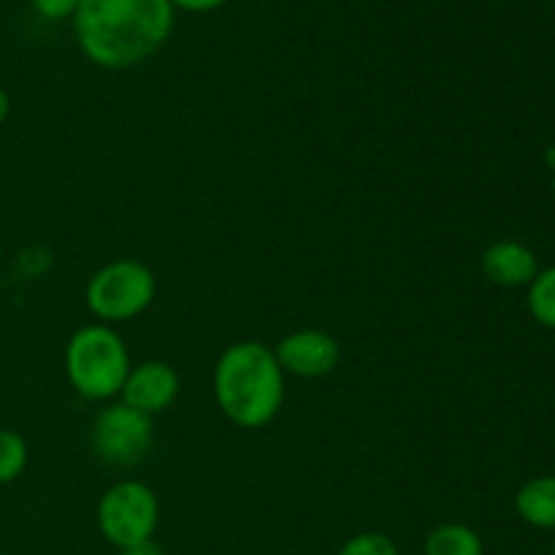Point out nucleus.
I'll use <instances>...</instances> for the list:
<instances>
[{
    "label": "nucleus",
    "instance_id": "nucleus-1",
    "mask_svg": "<svg viewBox=\"0 0 555 555\" xmlns=\"http://www.w3.org/2000/svg\"><path fill=\"white\" fill-rule=\"evenodd\" d=\"M173 16L168 0H81L70 22L90 63L122 70L150 60L171 38Z\"/></svg>",
    "mask_w": 555,
    "mask_h": 555
},
{
    "label": "nucleus",
    "instance_id": "nucleus-2",
    "mask_svg": "<svg viewBox=\"0 0 555 555\" xmlns=\"http://www.w3.org/2000/svg\"><path fill=\"white\" fill-rule=\"evenodd\" d=\"M215 399L222 415L238 428H263L285 401V372L274 350L260 341H236L215 366Z\"/></svg>",
    "mask_w": 555,
    "mask_h": 555
},
{
    "label": "nucleus",
    "instance_id": "nucleus-3",
    "mask_svg": "<svg viewBox=\"0 0 555 555\" xmlns=\"http://www.w3.org/2000/svg\"><path fill=\"white\" fill-rule=\"evenodd\" d=\"M65 374L70 388L90 401L119 396L130 374V356L122 336L108 325H85L65 347Z\"/></svg>",
    "mask_w": 555,
    "mask_h": 555
},
{
    "label": "nucleus",
    "instance_id": "nucleus-4",
    "mask_svg": "<svg viewBox=\"0 0 555 555\" xmlns=\"http://www.w3.org/2000/svg\"><path fill=\"white\" fill-rule=\"evenodd\" d=\"M157 293V280L152 269L141 260L119 258L98 269L87 282V309L106 323H125L152 307Z\"/></svg>",
    "mask_w": 555,
    "mask_h": 555
},
{
    "label": "nucleus",
    "instance_id": "nucleus-5",
    "mask_svg": "<svg viewBox=\"0 0 555 555\" xmlns=\"http://www.w3.org/2000/svg\"><path fill=\"white\" fill-rule=\"evenodd\" d=\"M160 520V502L155 491L139 480H122L103 493L98 504V529L108 545H139L155 537Z\"/></svg>",
    "mask_w": 555,
    "mask_h": 555
},
{
    "label": "nucleus",
    "instance_id": "nucleus-6",
    "mask_svg": "<svg viewBox=\"0 0 555 555\" xmlns=\"http://www.w3.org/2000/svg\"><path fill=\"white\" fill-rule=\"evenodd\" d=\"M92 453L112 466H135L152 448V417L130 410L128 404L103 406L92 421Z\"/></svg>",
    "mask_w": 555,
    "mask_h": 555
},
{
    "label": "nucleus",
    "instance_id": "nucleus-7",
    "mask_svg": "<svg viewBox=\"0 0 555 555\" xmlns=\"http://www.w3.org/2000/svg\"><path fill=\"white\" fill-rule=\"evenodd\" d=\"M274 356L285 374L304 379H318L339 366L341 350L339 341L331 334H325V331L304 328L287 334L285 339L276 345Z\"/></svg>",
    "mask_w": 555,
    "mask_h": 555
},
{
    "label": "nucleus",
    "instance_id": "nucleus-8",
    "mask_svg": "<svg viewBox=\"0 0 555 555\" xmlns=\"http://www.w3.org/2000/svg\"><path fill=\"white\" fill-rule=\"evenodd\" d=\"M119 396H122V404L141 415H160L177 401L179 374L166 361H144L139 366H130Z\"/></svg>",
    "mask_w": 555,
    "mask_h": 555
},
{
    "label": "nucleus",
    "instance_id": "nucleus-9",
    "mask_svg": "<svg viewBox=\"0 0 555 555\" xmlns=\"http://www.w3.org/2000/svg\"><path fill=\"white\" fill-rule=\"evenodd\" d=\"M482 274L499 287H529L540 274V260L531 247L513 238L493 242L482 253Z\"/></svg>",
    "mask_w": 555,
    "mask_h": 555
},
{
    "label": "nucleus",
    "instance_id": "nucleus-10",
    "mask_svg": "<svg viewBox=\"0 0 555 555\" xmlns=\"http://www.w3.org/2000/svg\"><path fill=\"white\" fill-rule=\"evenodd\" d=\"M515 513L540 531H555V475L526 480L515 493Z\"/></svg>",
    "mask_w": 555,
    "mask_h": 555
},
{
    "label": "nucleus",
    "instance_id": "nucleus-11",
    "mask_svg": "<svg viewBox=\"0 0 555 555\" xmlns=\"http://www.w3.org/2000/svg\"><path fill=\"white\" fill-rule=\"evenodd\" d=\"M426 555H486L482 537L466 524H442L428 531Z\"/></svg>",
    "mask_w": 555,
    "mask_h": 555
},
{
    "label": "nucleus",
    "instance_id": "nucleus-12",
    "mask_svg": "<svg viewBox=\"0 0 555 555\" xmlns=\"http://www.w3.org/2000/svg\"><path fill=\"white\" fill-rule=\"evenodd\" d=\"M526 307L542 328L555 331V266L540 269V274L534 276V282L529 285V296H526Z\"/></svg>",
    "mask_w": 555,
    "mask_h": 555
},
{
    "label": "nucleus",
    "instance_id": "nucleus-13",
    "mask_svg": "<svg viewBox=\"0 0 555 555\" xmlns=\"http://www.w3.org/2000/svg\"><path fill=\"white\" fill-rule=\"evenodd\" d=\"M27 466V442L22 434L0 428V486H9L25 472Z\"/></svg>",
    "mask_w": 555,
    "mask_h": 555
},
{
    "label": "nucleus",
    "instance_id": "nucleus-14",
    "mask_svg": "<svg viewBox=\"0 0 555 555\" xmlns=\"http://www.w3.org/2000/svg\"><path fill=\"white\" fill-rule=\"evenodd\" d=\"M339 555H399V547L390 537L379 534V531H363V534L350 537L341 545Z\"/></svg>",
    "mask_w": 555,
    "mask_h": 555
},
{
    "label": "nucleus",
    "instance_id": "nucleus-15",
    "mask_svg": "<svg viewBox=\"0 0 555 555\" xmlns=\"http://www.w3.org/2000/svg\"><path fill=\"white\" fill-rule=\"evenodd\" d=\"M81 0H30V5L36 9V14H41L43 20H70L79 9Z\"/></svg>",
    "mask_w": 555,
    "mask_h": 555
},
{
    "label": "nucleus",
    "instance_id": "nucleus-16",
    "mask_svg": "<svg viewBox=\"0 0 555 555\" xmlns=\"http://www.w3.org/2000/svg\"><path fill=\"white\" fill-rule=\"evenodd\" d=\"M173 11H190V14H209V11L222 9L228 0H168Z\"/></svg>",
    "mask_w": 555,
    "mask_h": 555
},
{
    "label": "nucleus",
    "instance_id": "nucleus-17",
    "mask_svg": "<svg viewBox=\"0 0 555 555\" xmlns=\"http://www.w3.org/2000/svg\"><path fill=\"white\" fill-rule=\"evenodd\" d=\"M119 555H166V551H163L155 540H146L139 542V545L125 547V551H119Z\"/></svg>",
    "mask_w": 555,
    "mask_h": 555
},
{
    "label": "nucleus",
    "instance_id": "nucleus-18",
    "mask_svg": "<svg viewBox=\"0 0 555 555\" xmlns=\"http://www.w3.org/2000/svg\"><path fill=\"white\" fill-rule=\"evenodd\" d=\"M9 114H11V98H9V92H5L3 87H0V128H3V125H5Z\"/></svg>",
    "mask_w": 555,
    "mask_h": 555
},
{
    "label": "nucleus",
    "instance_id": "nucleus-19",
    "mask_svg": "<svg viewBox=\"0 0 555 555\" xmlns=\"http://www.w3.org/2000/svg\"><path fill=\"white\" fill-rule=\"evenodd\" d=\"M0 263H3V244H0Z\"/></svg>",
    "mask_w": 555,
    "mask_h": 555
},
{
    "label": "nucleus",
    "instance_id": "nucleus-20",
    "mask_svg": "<svg viewBox=\"0 0 555 555\" xmlns=\"http://www.w3.org/2000/svg\"><path fill=\"white\" fill-rule=\"evenodd\" d=\"M553 193H555V179H553Z\"/></svg>",
    "mask_w": 555,
    "mask_h": 555
},
{
    "label": "nucleus",
    "instance_id": "nucleus-21",
    "mask_svg": "<svg viewBox=\"0 0 555 555\" xmlns=\"http://www.w3.org/2000/svg\"><path fill=\"white\" fill-rule=\"evenodd\" d=\"M553 555H555V545H553Z\"/></svg>",
    "mask_w": 555,
    "mask_h": 555
}]
</instances>
